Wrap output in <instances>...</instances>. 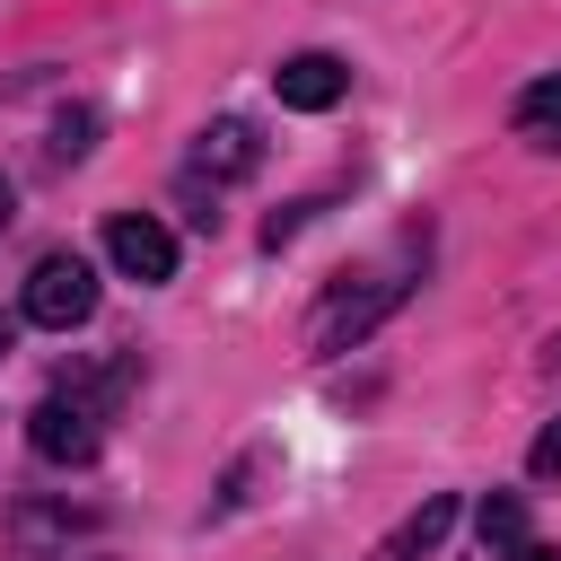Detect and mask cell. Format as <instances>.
<instances>
[{"label": "cell", "instance_id": "obj_2", "mask_svg": "<svg viewBox=\"0 0 561 561\" xmlns=\"http://www.w3.org/2000/svg\"><path fill=\"white\" fill-rule=\"evenodd\" d=\"M18 316L44 324V333H70L96 316V263L88 254H35L26 289H18Z\"/></svg>", "mask_w": 561, "mask_h": 561}, {"label": "cell", "instance_id": "obj_11", "mask_svg": "<svg viewBox=\"0 0 561 561\" xmlns=\"http://www.w3.org/2000/svg\"><path fill=\"white\" fill-rule=\"evenodd\" d=\"M473 526H482V543H491V552H517V543H526V508H517L508 491H500V500H482V508H473Z\"/></svg>", "mask_w": 561, "mask_h": 561}, {"label": "cell", "instance_id": "obj_15", "mask_svg": "<svg viewBox=\"0 0 561 561\" xmlns=\"http://www.w3.org/2000/svg\"><path fill=\"white\" fill-rule=\"evenodd\" d=\"M9 210H18V193H9V175H0V228H9Z\"/></svg>", "mask_w": 561, "mask_h": 561}, {"label": "cell", "instance_id": "obj_10", "mask_svg": "<svg viewBox=\"0 0 561 561\" xmlns=\"http://www.w3.org/2000/svg\"><path fill=\"white\" fill-rule=\"evenodd\" d=\"M88 149H96V105H70V114L53 123V140H44V158H53V167H79Z\"/></svg>", "mask_w": 561, "mask_h": 561}, {"label": "cell", "instance_id": "obj_5", "mask_svg": "<svg viewBox=\"0 0 561 561\" xmlns=\"http://www.w3.org/2000/svg\"><path fill=\"white\" fill-rule=\"evenodd\" d=\"M254 167H263V131H254L245 114H219V123L193 131V175H210V184H245Z\"/></svg>", "mask_w": 561, "mask_h": 561}, {"label": "cell", "instance_id": "obj_6", "mask_svg": "<svg viewBox=\"0 0 561 561\" xmlns=\"http://www.w3.org/2000/svg\"><path fill=\"white\" fill-rule=\"evenodd\" d=\"M272 88H280L289 114H324V105L351 96V61H333V53H289V61L272 70Z\"/></svg>", "mask_w": 561, "mask_h": 561}, {"label": "cell", "instance_id": "obj_13", "mask_svg": "<svg viewBox=\"0 0 561 561\" xmlns=\"http://www.w3.org/2000/svg\"><path fill=\"white\" fill-rule=\"evenodd\" d=\"M508 561H561V552H552V543H517Z\"/></svg>", "mask_w": 561, "mask_h": 561}, {"label": "cell", "instance_id": "obj_7", "mask_svg": "<svg viewBox=\"0 0 561 561\" xmlns=\"http://www.w3.org/2000/svg\"><path fill=\"white\" fill-rule=\"evenodd\" d=\"M447 526H456V500H447V491H430V500H421V508L377 543V561H421V552H438V543H447Z\"/></svg>", "mask_w": 561, "mask_h": 561}, {"label": "cell", "instance_id": "obj_9", "mask_svg": "<svg viewBox=\"0 0 561 561\" xmlns=\"http://www.w3.org/2000/svg\"><path fill=\"white\" fill-rule=\"evenodd\" d=\"M88 517H70V508H18V526H9V543L18 552H44V543H70Z\"/></svg>", "mask_w": 561, "mask_h": 561}, {"label": "cell", "instance_id": "obj_3", "mask_svg": "<svg viewBox=\"0 0 561 561\" xmlns=\"http://www.w3.org/2000/svg\"><path fill=\"white\" fill-rule=\"evenodd\" d=\"M26 447L44 456V465H88L96 447H105V412H88L79 394H44L35 412H26Z\"/></svg>", "mask_w": 561, "mask_h": 561}, {"label": "cell", "instance_id": "obj_8", "mask_svg": "<svg viewBox=\"0 0 561 561\" xmlns=\"http://www.w3.org/2000/svg\"><path fill=\"white\" fill-rule=\"evenodd\" d=\"M517 140H526V149H561V70L517 96Z\"/></svg>", "mask_w": 561, "mask_h": 561}, {"label": "cell", "instance_id": "obj_4", "mask_svg": "<svg viewBox=\"0 0 561 561\" xmlns=\"http://www.w3.org/2000/svg\"><path fill=\"white\" fill-rule=\"evenodd\" d=\"M105 254L123 280H175V228L149 210H114L105 219Z\"/></svg>", "mask_w": 561, "mask_h": 561}, {"label": "cell", "instance_id": "obj_12", "mask_svg": "<svg viewBox=\"0 0 561 561\" xmlns=\"http://www.w3.org/2000/svg\"><path fill=\"white\" fill-rule=\"evenodd\" d=\"M526 473L561 482V421H543V430H535V447H526Z\"/></svg>", "mask_w": 561, "mask_h": 561}, {"label": "cell", "instance_id": "obj_1", "mask_svg": "<svg viewBox=\"0 0 561 561\" xmlns=\"http://www.w3.org/2000/svg\"><path fill=\"white\" fill-rule=\"evenodd\" d=\"M421 237H403L386 263H359V272H333V289L316 298V316H307V351L316 359H333V351H359L412 289H421Z\"/></svg>", "mask_w": 561, "mask_h": 561}, {"label": "cell", "instance_id": "obj_16", "mask_svg": "<svg viewBox=\"0 0 561 561\" xmlns=\"http://www.w3.org/2000/svg\"><path fill=\"white\" fill-rule=\"evenodd\" d=\"M543 368H561V333H552V342H543Z\"/></svg>", "mask_w": 561, "mask_h": 561}, {"label": "cell", "instance_id": "obj_14", "mask_svg": "<svg viewBox=\"0 0 561 561\" xmlns=\"http://www.w3.org/2000/svg\"><path fill=\"white\" fill-rule=\"evenodd\" d=\"M9 351H18V316H0V359H9Z\"/></svg>", "mask_w": 561, "mask_h": 561}]
</instances>
